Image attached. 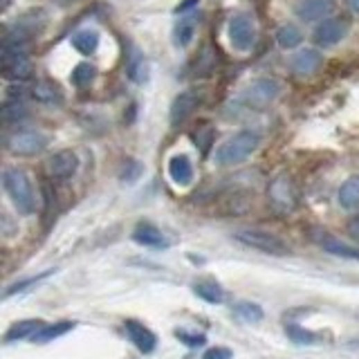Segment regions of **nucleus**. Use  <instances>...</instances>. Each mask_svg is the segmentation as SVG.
<instances>
[{"instance_id":"12","label":"nucleus","mask_w":359,"mask_h":359,"mask_svg":"<svg viewBox=\"0 0 359 359\" xmlns=\"http://www.w3.org/2000/svg\"><path fill=\"white\" fill-rule=\"evenodd\" d=\"M124 330H126V335H128L130 342H133V346H137L139 353L148 355V353L155 351L157 337H155L153 330L146 328L144 324H139V321H135V319H128L126 324H124Z\"/></svg>"},{"instance_id":"9","label":"nucleus","mask_w":359,"mask_h":359,"mask_svg":"<svg viewBox=\"0 0 359 359\" xmlns=\"http://www.w3.org/2000/svg\"><path fill=\"white\" fill-rule=\"evenodd\" d=\"M200 101H202V94L198 92V90H184V92H180L177 97L173 99V103H171V112H168L171 126L184 124V121L195 112V108L200 106Z\"/></svg>"},{"instance_id":"26","label":"nucleus","mask_w":359,"mask_h":359,"mask_svg":"<svg viewBox=\"0 0 359 359\" xmlns=\"http://www.w3.org/2000/svg\"><path fill=\"white\" fill-rule=\"evenodd\" d=\"M77 326L74 324V321H56V324H52V326H45L39 335H36L32 342L34 344H47V342H54V339H59V337H63L65 333H70V330Z\"/></svg>"},{"instance_id":"34","label":"nucleus","mask_w":359,"mask_h":359,"mask_svg":"<svg viewBox=\"0 0 359 359\" xmlns=\"http://www.w3.org/2000/svg\"><path fill=\"white\" fill-rule=\"evenodd\" d=\"M234 353L229 351V348H225V346H213V348H207L202 359H231Z\"/></svg>"},{"instance_id":"4","label":"nucleus","mask_w":359,"mask_h":359,"mask_svg":"<svg viewBox=\"0 0 359 359\" xmlns=\"http://www.w3.org/2000/svg\"><path fill=\"white\" fill-rule=\"evenodd\" d=\"M281 94V83L277 79H256L243 92V103L252 110L270 108Z\"/></svg>"},{"instance_id":"37","label":"nucleus","mask_w":359,"mask_h":359,"mask_svg":"<svg viewBox=\"0 0 359 359\" xmlns=\"http://www.w3.org/2000/svg\"><path fill=\"white\" fill-rule=\"evenodd\" d=\"M348 7H351V12L353 14H359V0H346Z\"/></svg>"},{"instance_id":"38","label":"nucleus","mask_w":359,"mask_h":359,"mask_svg":"<svg viewBox=\"0 0 359 359\" xmlns=\"http://www.w3.org/2000/svg\"><path fill=\"white\" fill-rule=\"evenodd\" d=\"M59 3H61V5H68V3H72V0H59Z\"/></svg>"},{"instance_id":"17","label":"nucleus","mask_w":359,"mask_h":359,"mask_svg":"<svg viewBox=\"0 0 359 359\" xmlns=\"http://www.w3.org/2000/svg\"><path fill=\"white\" fill-rule=\"evenodd\" d=\"M198 23H200L198 14H186V16L177 18L175 27H173V43H175V47H186L189 43L193 41Z\"/></svg>"},{"instance_id":"27","label":"nucleus","mask_w":359,"mask_h":359,"mask_svg":"<svg viewBox=\"0 0 359 359\" xmlns=\"http://www.w3.org/2000/svg\"><path fill=\"white\" fill-rule=\"evenodd\" d=\"M234 315L243 319L245 324H259L265 317L263 313V308L259 304H252V301H238V304L234 306Z\"/></svg>"},{"instance_id":"5","label":"nucleus","mask_w":359,"mask_h":359,"mask_svg":"<svg viewBox=\"0 0 359 359\" xmlns=\"http://www.w3.org/2000/svg\"><path fill=\"white\" fill-rule=\"evenodd\" d=\"M227 34L234 50L238 52H249L256 45V23L249 14H234L227 25Z\"/></svg>"},{"instance_id":"25","label":"nucleus","mask_w":359,"mask_h":359,"mask_svg":"<svg viewBox=\"0 0 359 359\" xmlns=\"http://www.w3.org/2000/svg\"><path fill=\"white\" fill-rule=\"evenodd\" d=\"M301 41H304V32H301L297 25L286 23L277 30V43L283 50H295L297 45H301Z\"/></svg>"},{"instance_id":"8","label":"nucleus","mask_w":359,"mask_h":359,"mask_svg":"<svg viewBox=\"0 0 359 359\" xmlns=\"http://www.w3.org/2000/svg\"><path fill=\"white\" fill-rule=\"evenodd\" d=\"M348 32H351V18L346 16H335V18H326L317 25V30L313 34V41L319 47H333L337 43H342Z\"/></svg>"},{"instance_id":"7","label":"nucleus","mask_w":359,"mask_h":359,"mask_svg":"<svg viewBox=\"0 0 359 359\" xmlns=\"http://www.w3.org/2000/svg\"><path fill=\"white\" fill-rule=\"evenodd\" d=\"M268 198L274 211L279 213H292L297 209V189L292 184V180L288 175H279L268 189Z\"/></svg>"},{"instance_id":"21","label":"nucleus","mask_w":359,"mask_h":359,"mask_svg":"<svg viewBox=\"0 0 359 359\" xmlns=\"http://www.w3.org/2000/svg\"><path fill=\"white\" fill-rule=\"evenodd\" d=\"M319 245L324 247L328 254H333V256H342V259H351V261H359V249L357 247H351V245L342 243L339 238L330 234H324L319 238Z\"/></svg>"},{"instance_id":"35","label":"nucleus","mask_w":359,"mask_h":359,"mask_svg":"<svg viewBox=\"0 0 359 359\" xmlns=\"http://www.w3.org/2000/svg\"><path fill=\"white\" fill-rule=\"evenodd\" d=\"M348 234H351L355 240H359V216H355V218L348 222Z\"/></svg>"},{"instance_id":"16","label":"nucleus","mask_w":359,"mask_h":359,"mask_svg":"<svg viewBox=\"0 0 359 359\" xmlns=\"http://www.w3.org/2000/svg\"><path fill=\"white\" fill-rule=\"evenodd\" d=\"M45 326H47V324H45L43 319H23V321H18V324H14L12 328L7 330L5 344L23 342V339H34Z\"/></svg>"},{"instance_id":"6","label":"nucleus","mask_w":359,"mask_h":359,"mask_svg":"<svg viewBox=\"0 0 359 359\" xmlns=\"http://www.w3.org/2000/svg\"><path fill=\"white\" fill-rule=\"evenodd\" d=\"M47 144H50V139H47V135L41 133V130H18V133L7 137V148L12 150V153L25 155V157L43 153Z\"/></svg>"},{"instance_id":"13","label":"nucleus","mask_w":359,"mask_h":359,"mask_svg":"<svg viewBox=\"0 0 359 359\" xmlns=\"http://www.w3.org/2000/svg\"><path fill=\"white\" fill-rule=\"evenodd\" d=\"M335 0H301L297 5V16L304 23H315V21H326L333 14Z\"/></svg>"},{"instance_id":"28","label":"nucleus","mask_w":359,"mask_h":359,"mask_svg":"<svg viewBox=\"0 0 359 359\" xmlns=\"http://www.w3.org/2000/svg\"><path fill=\"white\" fill-rule=\"evenodd\" d=\"M27 117V108L21 99H7L3 103V121L5 124H18Z\"/></svg>"},{"instance_id":"20","label":"nucleus","mask_w":359,"mask_h":359,"mask_svg":"<svg viewBox=\"0 0 359 359\" xmlns=\"http://www.w3.org/2000/svg\"><path fill=\"white\" fill-rule=\"evenodd\" d=\"M30 94L39 103H45V106H61L63 103V92L52 81H36Z\"/></svg>"},{"instance_id":"15","label":"nucleus","mask_w":359,"mask_h":359,"mask_svg":"<svg viewBox=\"0 0 359 359\" xmlns=\"http://www.w3.org/2000/svg\"><path fill=\"white\" fill-rule=\"evenodd\" d=\"M133 240L137 245L150 247V249H166L168 247L166 236L159 231L155 225H150V222H137V227L133 229Z\"/></svg>"},{"instance_id":"3","label":"nucleus","mask_w":359,"mask_h":359,"mask_svg":"<svg viewBox=\"0 0 359 359\" xmlns=\"http://www.w3.org/2000/svg\"><path fill=\"white\" fill-rule=\"evenodd\" d=\"M234 238L256 252L270 254V256H288L290 254V247L281 238H277L274 234L261 231V229H240L234 234Z\"/></svg>"},{"instance_id":"23","label":"nucleus","mask_w":359,"mask_h":359,"mask_svg":"<svg viewBox=\"0 0 359 359\" xmlns=\"http://www.w3.org/2000/svg\"><path fill=\"white\" fill-rule=\"evenodd\" d=\"M339 204L344 209H357L359 207V175H351L339 189V195H337Z\"/></svg>"},{"instance_id":"36","label":"nucleus","mask_w":359,"mask_h":359,"mask_svg":"<svg viewBox=\"0 0 359 359\" xmlns=\"http://www.w3.org/2000/svg\"><path fill=\"white\" fill-rule=\"evenodd\" d=\"M193 5H198V0H184V3H180V5L175 7V14H184L186 9H191Z\"/></svg>"},{"instance_id":"11","label":"nucleus","mask_w":359,"mask_h":359,"mask_svg":"<svg viewBox=\"0 0 359 359\" xmlns=\"http://www.w3.org/2000/svg\"><path fill=\"white\" fill-rule=\"evenodd\" d=\"M79 168V157L72 150H59L47 159V173L54 180H68L77 173Z\"/></svg>"},{"instance_id":"32","label":"nucleus","mask_w":359,"mask_h":359,"mask_svg":"<svg viewBox=\"0 0 359 359\" xmlns=\"http://www.w3.org/2000/svg\"><path fill=\"white\" fill-rule=\"evenodd\" d=\"M50 274H54V270H50V272H43V274H39V277L25 279V281H21V283H14V286H9V288L5 290V299H9V297L18 295V292H25L27 288H32L34 283H41V281H45L47 277H50Z\"/></svg>"},{"instance_id":"2","label":"nucleus","mask_w":359,"mask_h":359,"mask_svg":"<svg viewBox=\"0 0 359 359\" xmlns=\"http://www.w3.org/2000/svg\"><path fill=\"white\" fill-rule=\"evenodd\" d=\"M259 146H261V133H256V130H240V133H236L225 144L218 146V150H216V162L220 166L243 164Z\"/></svg>"},{"instance_id":"24","label":"nucleus","mask_w":359,"mask_h":359,"mask_svg":"<svg viewBox=\"0 0 359 359\" xmlns=\"http://www.w3.org/2000/svg\"><path fill=\"white\" fill-rule=\"evenodd\" d=\"M126 74L130 81L135 83H144L148 81V63L144 59V54L133 50V54L128 56V65H126Z\"/></svg>"},{"instance_id":"14","label":"nucleus","mask_w":359,"mask_h":359,"mask_svg":"<svg viewBox=\"0 0 359 359\" xmlns=\"http://www.w3.org/2000/svg\"><path fill=\"white\" fill-rule=\"evenodd\" d=\"M321 65H324V54L319 50H301L292 56V72L299 77H313Z\"/></svg>"},{"instance_id":"1","label":"nucleus","mask_w":359,"mask_h":359,"mask_svg":"<svg viewBox=\"0 0 359 359\" xmlns=\"http://www.w3.org/2000/svg\"><path fill=\"white\" fill-rule=\"evenodd\" d=\"M3 186L9 195V200L14 202L16 211L23 216H30L36 209V198H34V186L32 180L23 168L18 166H7L3 171Z\"/></svg>"},{"instance_id":"18","label":"nucleus","mask_w":359,"mask_h":359,"mask_svg":"<svg viewBox=\"0 0 359 359\" xmlns=\"http://www.w3.org/2000/svg\"><path fill=\"white\" fill-rule=\"evenodd\" d=\"M168 175L177 186H189L193 182V164L186 155H173L168 159Z\"/></svg>"},{"instance_id":"30","label":"nucleus","mask_w":359,"mask_h":359,"mask_svg":"<svg viewBox=\"0 0 359 359\" xmlns=\"http://www.w3.org/2000/svg\"><path fill=\"white\" fill-rule=\"evenodd\" d=\"M144 173V164L137 162V159H126L124 166H121V173H119V180L126 184H135L137 180Z\"/></svg>"},{"instance_id":"19","label":"nucleus","mask_w":359,"mask_h":359,"mask_svg":"<svg viewBox=\"0 0 359 359\" xmlns=\"http://www.w3.org/2000/svg\"><path fill=\"white\" fill-rule=\"evenodd\" d=\"M193 295L198 299L207 301V304H213V306H218V304H222V301H225V290H222V286L216 279L195 281L193 283Z\"/></svg>"},{"instance_id":"29","label":"nucleus","mask_w":359,"mask_h":359,"mask_svg":"<svg viewBox=\"0 0 359 359\" xmlns=\"http://www.w3.org/2000/svg\"><path fill=\"white\" fill-rule=\"evenodd\" d=\"M94 77H97V68H94L92 63H79L77 68L72 70V83L77 88H88L90 83L94 81Z\"/></svg>"},{"instance_id":"33","label":"nucleus","mask_w":359,"mask_h":359,"mask_svg":"<svg viewBox=\"0 0 359 359\" xmlns=\"http://www.w3.org/2000/svg\"><path fill=\"white\" fill-rule=\"evenodd\" d=\"M175 337L182 342L186 348H200L207 344V337L204 335H191V333H186V330H175Z\"/></svg>"},{"instance_id":"22","label":"nucleus","mask_w":359,"mask_h":359,"mask_svg":"<svg viewBox=\"0 0 359 359\" xmlns=\"http://www.w3.org/2000/svg\"><path fill=\"white\" fill-rule=\"evenodd\" d=\"M72 47L77 50L79 54H94L99 47V32L97 30H79L72 34Z\"/></svg>"},{"instance_id":"31","label":"nucleus","mask_w":359,"mask_h":359,"mask_svg":"<svg viewBox=\"0 0 359 359\" xmlns=\"http://www.w3.org/2000/svg\"><path fill=\"white\" fill-rule=\"evenodd\" d=\"M286 333H288V337L292 339V342L299 344V346H310V344L317 342V335L315 333H310V330L299 328V326H288Z\"/></svg>"},{"instance_id":"10","label":"nucleus","mask_w":359,"mask_h":359,"mask_svg":"<svg viewBox=\"0 0 359 359\" xmlns=\"http://www.w3.org/2000/svg\"><path fill=\"white\" fill-rule=\"evenodd\" d=\"M3 77L7 81H27L32 77V61L27 52L21 54H3Z\"/></svg>"}]
</instances>
